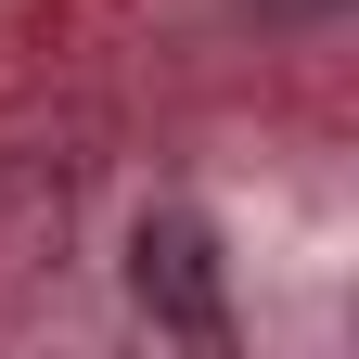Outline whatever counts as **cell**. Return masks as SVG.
<instances>
[{"instance_id":"cell-1","label":"cell","mask_w":359,"mask_h":359,"mask_svg":"<svg viewBox=\"0 0 359 359\" xmlns=\"http://www.w3.org/2000/svg\"><path fill=\"white\" fill-rule=\"evenodd\" d=\"M142 308L180 334V346H231V308H218V244L193 231V218H142Z\"/></svg>"}]
</instances>
